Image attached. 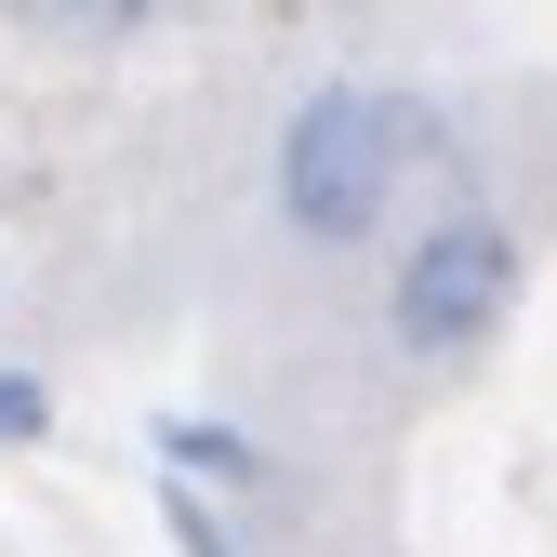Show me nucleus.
I'll return each instance as SVG.
<instances>
[{
    "mask_svg": "<svg viewBox=\"0 0 557 557\" xmlns=\"http://www.w3.org/2000/svg\"><path fill=\"white\" fill-rule=\"evenodd\" d=\"M160 505H173V544H186V557H239V544H226V518H213V505H199V492H186V478H173V492H160Z\"/></svg>",
    "mask_w": 557,
    "mask_h": 557,
    "instance_id": "6",
    "label": "nucleus"
},
{
    "mask_svg": "<svg viewBox=\"0 0 557 557\" xmlns=\"http://www.w3.org/2000/svg\"><path fill=\"white\" fill-rule=\"evenodd\" d=\"M27 14H40V27H81V40H133L160 0H27Z\"/></svg>",
    "mask_w": 557,
    "mask_h": 557,
    "instance_id": "4",
    "label": "nucleus"
},
{
    "mask_svg": "<svg viewBox=\"0 0 557 557\" xmlns=\"http://www.w3.org/2000/svg\"><path fill=\"white\" fill-rule=\"evenodd\" d=\"M425 133H438V120L411 107V94H385V81H332V94H306L293 133H278V213H293V239H319V252L385 239L398 186L425 173Z\"/></svg>",
    "mask_w": 557,
    "mask_h": 557,
    "instance_id": "1",
    "label": "nucleus"
},
{
    "mask_svg": "<svg viewBox=\"0 0 557 557\" xmlns=\"http://www.w3.org/2000/svg\"><path fill=\"white\" fill-rule=\"evenodd\" d=\"M40 425H53V385H40V372H0V451L40 438Z\"/></svg>",
    "mask_w": 557,
    "mask_h": 557,
    "instance_id": "5",
    "label": "nucleus"
},
{
    "mask_svg": "<svg viewBox=\"0 0 557 557\" xmlns=\"http://www.w3.org/2000/svg\"><path fill=\"white\" fill-rule=\"evenodd\" d=\"M505 306H518V239L492 226V213H438L425 239L398 252V278H385V332H398V359H478V345L505 332Z\"/></svg>",
    "mask_w": 557,
    "mask_h": 557,
    "instance_id": "2",
    "label": "nucleus"
},
{
    "mask_svg": "<svg viewBox=\"0 0 557 557\" xmlns=\"http://www.w3.org/2000/svg\"><path fill=\"white\" fill-rule=\"evenodd\" d=\"M160 465H173V478H226V492H252V478H265V451H252V438H226V425H186V411L160 425Z\"/></svg>",
    "mask_w": 557,
    "mask_h": 557,
    "instance_id": "3",
    "label": "nucleus"
}]
</instances>
